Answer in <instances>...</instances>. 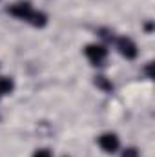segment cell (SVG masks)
Listing matches in <instances>:
<instances>
[{"label": "cell", "instance_id": "cell-7", "mask_svg": "<svg viewBox=\"0 0 155 157\" xmlns=\"http://www.w3.org/2000/svg\"><path fill=\"white\" fill-rule=\"evenodd\" d=\"M95 86L100 88L102 91H112V90H113V84H112L106 77H102V75H99V77L95 78Z\"/></svg>", "mask_w": 155, "mask_h": 157}, {"label": "cell", "instance_id": "cell-1", "mask_svg": "<svg viewBox=\"0 0 155 157\" xmlns=\"http://www.w3.org/2000/svg\"><path fill=\"white\" fill-rule=\"evenodd\" d=\"M84 53H86L88 60L91 64H95V66H100L106 60V57H108V49L104 46H99V44H88Z\"/></svg>", "mask_w": 155, "mask_h": 157}, {"label": "cell", "instance_id": "cell-6", "mask_svg": "<svg viewBox=\"0 0 155 157\" xmlns=\"http://www.w3.org/2000/svg\"><path fill=\"white\" fill-rule=\"evenodd\" d=\"M13 88H15V84H13V80L9 77H0V93L2 95H6V93H11L13 91Z\"/></svg>", "mask_w": 155, "mask_h": 157}, {"label": "cell", "instance_id": "cell-9", "mask_svg": "<svg viewBox=\"0 0 155 157\" xmlns=\"http://www.w3.org/2000/svg\"><path fill=\"white\" fill-rule=\"evenodd\" d=\"M122 157H139V152H137V148H126L122 152Z\"/></svg>", "mask_w": 155, "mask_h": 157}, {"label": "cell", "instance_id": "cell-4", "mask_svg": "<svg viewBox=\"0 0 155 157\" xmlns=\"http://www.w3.org/2000/svg\"><path fill=\"white\" fill-rule=\"evenodd\" d=\"M7 13L13 15V17H17V18H20V20H28L29 15L33 13V7H31L29 2H18V4H13L7 9Z\"/></svg>", "mask_w": 155, "mask_h": 157}, {"label": "cell", "instance_id": "cell-3", "mask_svg": "<svg viewBox=\"0 0 155 157\" xmlns=\"http://www.w3.org/2000/svg\"><path fill=\"white\" fill-rule=\"evenodd\" d=\"M119 137H117L115 133H102L100 137H99V146L106 152V154H113L119 150Z\"/></svg>", "mask_w": 155, "mask_h": 157}, {"label": "cell", "instance_id": "cell-2", "mask_svg": "<svg viewBox=\"0 0 155 157\" xmlns=\"http://www.w3.org/2000/svg\"><path fill=\"white\" fill-rule=\"evenodd\" d=\"M117 49L120 51V55L122 57H126V59H135L137 57V46H135V42L131 39H128V37H120V39H117Z\"/></svg>", "mask_w": 155, "mask_h": 157}, {"label": "cell", "instance_id": "cell-5", "mask_svg": "<svg viewBox=\"0 0 155 157\" xmlns=\"http://www.w3.org/2000/svg\"><path fill=\"white\" fill-rule=\"evenodd\" d=\"M28 22H29L31 26H35V28H44V26L47 24V17H46L42 11H33V13L29 15Z\"/></svg>", "mask_w": 155, "mask_h": 157}, {"label": "cell", "instance_id": "cell-8", "mask_svg": "<svg viewBox=\"0 0 155 157\" xmlns=\"http://www.w3.org/2000/svg\"><path fill=\"white\" fill-rule=\"evenodd\" d=\"M33 157H53V154H51L47 148H40V150H37V152L33 154Z\"/></svg>", "mask_w": 155, "mask_h": 157}]
</instances>
